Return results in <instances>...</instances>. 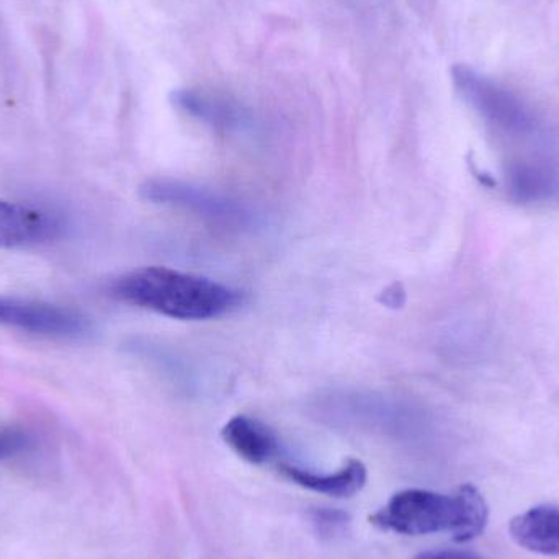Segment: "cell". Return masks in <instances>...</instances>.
Returning <instances> with one entry per match:
<instances>
[{
  "label": "cell",
  "mask_w": 559,
  "mask_h": 559,
  "mask_svg": "<svg viewBox=\"0 0 559 559\" xmlns=\"http://www.w3.org/2000/svg\"><path fill=\"white\" fill-rule=\"evenodd\" d=\"M280 473L289 481L308 491L331 498H352L364 489L367 483V468L360 460H348L341 469L334 473H316L299 466L282 463Z\"/></svg>",
  "instance_id": "8"
},
{
  "label": "cell",
  "mask_w": 559,
  "mask_h": 559,
  "mask_svg": "<svg viewBox=\"0 0 559 559\" xmlns=\"http://www.w3.org/2000/svg\"><path fill=\"white\" fill-rule=\"evenodd\" d=\"M141 197L156 205L192 213L223 228L246 229L258 223V215L246 203L186 180L167 177L147 180L141 186Z\"/></svg>",
  "instance_id": "3"
},
{
  "label": "cell",
  "mask_w": 559,
  "mask_h": 559,
  "mask_svg": "<svg viewBox=\"0 0 559 559\" xmlns=\"http://www.w3.org/2000/svg\"><path fill=\"white\" fill-rule=\"evenodd\" d=\"M511 537L519 547L547 557H559V509L534 508L512 519Z\"/></svg>",
  "instance_id": "9"
},
{
  "label": "cell",
  "mask_w": 559,
  "mask_h": 559,
  "mask_svg": "<svg viewBox=\"0 0 559 559\" xmlns=\"http://www.w3.org/2000/svg\"><path fill=\"white\" fill-rule=\"evenodd\" d=\"M413 559H483L478 555L469 554L462 550L429 551V554H420Z\"/></svg>",
  "instance_id": "14"
},
{
  "label": "cell",
  "mask_w": 559,
  "mask_h": 559,
  "mask_svg": "<svg viewBox=\"0 0 559 559\" xmlns=\"http://www.w3.org/2000/svg\"><path fill=\"white\" fill-rule=\"evenodd\" d=\"M511 189L519 199L542 200L558 190V179L550 169L537 166H519L512 169Z\"/></svg>",
  "instance_id": "11"
},
{
  "label": "cell",
  "mask_w": 559,
  "mask_h": 559,
  "mask_svg": "<svg viewBox=\"0 0 559 559\" xmlns=\"http://www.w3.org/2000/svg\"><path fill=\"white\" fill-rule=\"evenodd\" d=\"M61 218L29 203L0 200V249H22L58 238Z\"/></svg>",
  "instance_id": "6"
},
{
  "label": "cell",
  "mask_w": 559,
  "mask_h": 559,
  "mask_svg": "<svg viewBox=\"0 0 559 559\" xmlns=\"http://www.w3.org/2000/svg\"><path fill=\"white\" fill-rule=\"evenodd\" d=\"M311 521L319 535L334 537L347 528L350 519L345 512L335 511V509H316L311 512Z\"/></svg>",
  "instance_id": "12"
},
{
  "label": "cell",
  "mask_w": 559,
  "mask_h": 559,
  "mask_svg": "<svg viewBox=\"0 0 559 559\" xmlns=\"http://www.w3.org/2000/svg\"><path fill=\"white\" fill-rule=\"evenodd\" d=\"M110 292L118 301L183 321L222 318L242 305L238 289L169 267L128 272L115 280Z\"/></svg>",
  "instance_id": "1"
},
{
  "label": "cell",
  "mask_w": 559,
  "mask_h": 559,
  "mask_svg": "<svg viewBox=\"0 0 559 559\" xmlns=\"http://www.w3.org/2000/svg\"><path fill=\"white\" fill-rule=\"evenodd\" d=\"M488 519L489 509L481 492L475 486L463 485L455 495L426 489L397 492L370 515V524L409 537L449 534L456 544H466L485 532Z\"/></svg>",
  "instance_id": "2"
},
{
  "label": "cell",
  "mask_w": 559,
  "mask_h": 559,
  "mask_svg": "<svg viewBox=\"0 0 559 559\" xmlns=\"http://www.w3.org/2000/svg\"><path fill=\"white\" fill-rule=\"evenodd\" d=\"M32 442V437L23 427L0 426V460L19 455Z\"/></svg>",
  "instance_id": "13"
},
{
  "label": "cell",
  "mask_w": 559,
  "mask_h": 559,
  "mask_svg": "<svg viewBox=\"0 0 559 559\" xmlns=\"http://www.w3.org/2000/svg\"><path fill=\"white\" fill-rule=\"evenodd\" d=\"M226 445L251 465L262 466L278 456V440L267 424L249 416H236L222 430Z\"/></svg>",
  "instance_id": "7"
},
{
  "label": "cell",
  "mask_w": 559,
  "mask_h": 559,
  "mask_svg": "<svg viewBox=\"0 0 559 559\" xmlns=\"http://www.w3.org/2000/svg\"><path fill=\"white\" fill-rule=\"evenodd\" d=\"M176 104L187 114L216 124V127H231L238 121L235 108L229 107L226 102L216 100V98L199 94V92H177Z\"/></svg>",
  "instance_id": "10"
},
{
  "label": "cell",
  "mask_w": 559,
  "mask_h": 559,
  "mask_svg": "<svg viewBox=\"0 0 559 559\" xmlns=\"http://www.w3.org/2000/svg\"><path fill=\"white\" fill-rule=\"evenodd\" d=\"M0 325L46 337H81L87 334V316L68 306L39 299L0 296Z\"/></svg>",
  "instance_id": "4"
},
{
  "label": "cell",
  "mask_w": 559,
  "mask_h": 559,
  "mask_svg": "<svg viewBox=\"0 0 559 559\" xmlns=\"http://www.w3.org/2000/svg\"><path fill=\"white\" fill-rule=\"evenodd\" d=\"M456 87L462 92L463 97L486 118L498 127L508 131H525L528 128V117L524 108L519 105L514 97L508 92L499 88L498 85L489 82L483 75L476 74L472 69H453Z\"/></svg>",
  "instance_id": "5"
}]
</instances>
